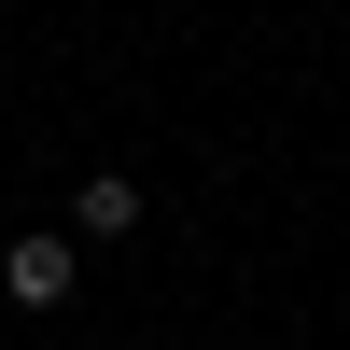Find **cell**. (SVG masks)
Returning a JSON list of instances; mask_svg holds the SVG:
<instances>
[{
    "instance_id": "obj_2",
    "label": "cell",
    "mask_w": 350,
    "mask_h": 350,
    "mask_svg": "<svg viewBox=\"0 0 350 350\" xmlns=\"http://www.w3.org/2000/svg\"><path fill=\"white\" fill-rule=\"evenodd\" d=\"M70 239H140V183H126V168L70 183Z\"/></svg>"
},
{
    "instance_id": "obj_1",
    "label": "cell",
    "mask_w": 350,
    "mask_h": 350,
    "mask_svg": "<svg viewBox=\"0 0 350 350\" xmlns=\"http://www.w3.org/2000/svg\"><path fill=\"white\" fill-rule=\"evenodd\" d=\"M70 280H84V239H56V224L0 239V295H14V308H70Z\"/></svg>"
}]
</instances>
